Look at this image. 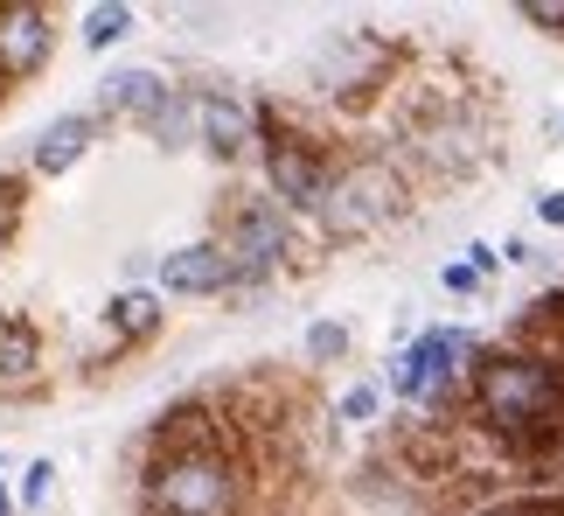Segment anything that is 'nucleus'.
Instances as JSON below:
<instances>
[{"instance_id":"f257e3e1","label":"nucleus","mask_w":564,"mask_h":516,"mask_svg":"<svg viewBox=\"0 0 564 516\" xmlns=\"http://www.w3.org/2000/svg\"><path fill=\"white\" fill-rule=\"evenodd\" d=\"M467 419L481 433L523 447L536 433L564 426V363L544 350H495L481 356V370L467 377Z\"/></svg>"},{"instance_id":"f03ea898","label":"nucleus","mask_w":564,"mask_h":516,"mask_svg":"<svg viewBox=\"0 0 564 516\" xmlns=\"http://www.w3.org/2000/svg\"><path fill=\"white\" fill-rule=\"evenodd\" d=\"M251 496L230 440H147L140 509L147 516H237Z\"/></svg>"},{"instance_id":"7ed1b4c3","label":"nucleus","mask_w":564,"mask_h":516,"mask_svg":"<svg viewBox=\"0 0 564 516\" xmlns=\"http://www.w3.org/2000/svg\"><path fill=\"white\" fill-rule=\"evenodd\" d=\"M404 209H411V189H404L398 168L383 154H349V161L328 168V189H321L314 217L328 238H370V230H383Z\"/></svg>"},{"instance_id":"20e7f679","label":"nucleus","mask_w":564,"mask_h":516,"mask_svg":"<svg viewBox=\"0 0 564 516\" xmlns=\"http://www.w3.org/2000/svg\"><path fill=\"white\" fill-rule=\"evenodd\" d=\"M258 168H265V196L286 209H300V217H314L321 189H328V154H321L314 133H300V126H286L272 112V105H258Z\"/></svg>"},{"instance_id":"39448f33","label":"nucleus","mask_w":564,"mask_h":516,"mask_svg":"<svg viewBox=\"0 0 564 516\" xmlns=\"http://www.w3.org/2000/svg\"><path fill=\"white\" fill-rule=\"evenodd\" d=\"M224 258H230V293H251L293 258V217L272 196H237L224 209Z\"/></svg>"},{"instance_id":"423d86ee","label":"nucleus","mask_w":564,"mask_h":516,"mask_svg":"<svg viewBox=\"0 0 564 516\" xmlns=\"http://www.w3.org/2000/svg\"><path fill=\"white\" fill-rule=\"evenodd\" d=\"M425 154L432 175H474V168L488 161V126L474 119V112H440V119H425L419 126V140H411Z\"/></svg>"},{"instance_id":"0eeeda50","label":"nucleus","mask_w":564,"mask_h":516,"mask_svg":"<svg viewBox=\"0 0 564 516\" xmlns=\"http://www.w3.org/2000/svg\"><path fill=\"white\" fill-rule=\"evenodd\" d=\"M56 50V14L50 8H0V84H21V77H35L42 63H50Z\"/></svg>"},{"instance_id":"6e6552de","label":"nucleus","mask_w":564,"mask_h":516,"mask_svg":"<svg viewBox=\"0 0 564 516\" xmlns=\"http://www.w3.org/2000/svg\"><path fill=\"white\" fill-rule=\"evenodd\" d=\"M195 140L209 147L216 161H237V154H251L258 147V112L237 92H195Z\"/></svg>"},{"instance_id":"1a4fd4ad","label":"nucleus","mask_w":564,"mask_h":516,"mask_svg":"<svg viewBox=\"0 0 564 516\" xmlns=\"http://www.w3.org/2000/svg\"><path fill=\"white\" fill-rule=\"evenodd\" d=\"M91 140H98V112H63V119H50L35 133V147H29V175H42V182L70 175V168L91 154Z\"/></svg>"},{"instance_id":"9d476101","label":"nucleus","mask_w":564,"mask_h":516,"mask_svg":"<svg viewBox=\"0 0 564 516\" xmlns=\"http://www.w3.org/2000/svg\"><path fill=\"white\" fill-rule=\"evenodd\" d=\"M161 287L167 293H182V300H203V293H230V258L216 238L203 245H175L161 258Z\"/></svg>"},{"instance_id":"9b49d317","label":"nucleus","mask_w":564,"mask_h":516,"mask_svg":"<svg viewBox=\"0 0 564 516\" xmlns=\"http://www.w3.org/2000/svg\"><path fill=\"white\" fill-rule=\"evenodd\" d=\"M167 92H175V84H167L161 71H147V63L112 71V77L98 84V119H133V126H147L167 105Z\"/></svg>"},{"instance_id":"f8f14e48","label":"nucleus","mask_w":564,"mask_h":516,"mask_svg":"<svg viewBox=\"0 0 564 516\" xmlns=\"http://www.w3.org/2000/svg\"><path fill=\"white\" fill-rule=\"evenodd\" d=\"M42 391V335L35 321L0 314V398H35Z\"/></svg>"},{"instance_id":"ddd939ff","label":"nucleus","mask_w":564,"mask_h":516,"mask_svg":"<svg viewBox=\"0 0 564 516\" xmlns=\"http://www.w3.org/2000/svg\"><path fill=\"white\" fill-rule=\"evenodd\" d=\"M105 329H112V342H147V335H161V293L126 287L112 308H105Z\"/></svg>"},{"instance_id":"4468645a","label":"nucleus","mask_w":564,"mask_h":516,"mask_svg":"<svg viewBox=\"0 0 564 516\" xmlns=\"http://www.w3.org/2000/svg\"><path fill=\"white\" fill-rule=\"evenodd\" d=\"M147 133H154V147L182 154V147L195 140V92H182V84H175V92H167V105H161L154 119H147Z\"/></svg>"},{"instance_id":"2eb2a0df","label":"nucleus","mask_w":564,"mask_h":516,"mask_svg":"<svg viewBox=\"0 0 564 516\" xmlns=\"http://www.w3.org/2000/svg\"><path fill=\"white\" fill-rule=\"evenodd\" d=\"M84 50H112L119 35H133V8L126 0H98V8H84Z\"/></svg>"},{"instance_id":"dca6fc26","label":"nucleus","mask_w":564,"mask_h":516,"mask_svg":"<svg viewBox=\"0 0 564 516\" xmlns=\"http://www.w3.org/2000/svg\"><path fill=\"white\" fill-rule=\"evenodd\" d=\"M335 419L341 426H377L383 419V384L370 377V384H349V391L335 398Z\"/></svg>"},{"instance_id":"f3484780","label":"nucleus","mask_w":564,"mask_h":516,"mask_svg":"<svg viewBox=\"0 0 564 516\" xmlns=\"http://www.w3.org/2000/svg\"><path fill=\"white\" fill-rule=\"evenodd\" d=\"M349 321H314V329H307V356H314V370H321V363H341V356H349Z\"/></svg>"},{"instance_id":"a211bd4d","label":"nucleus","mask_w":564,"mask_h":516,"mask_svg":"<svg viewBox=\"0 0 564 516\" xmlns=\"http://www.w3.org/2000/svg\"><path fill=\"white\" fill-rule=\"evenodd\" d=\"M50 488H56V461H29V467H21V509H42Z\"/></svg>"},{"instance_id":"6ab92c4d","label":"nucleus","mask_w":564,"mask_h":516,"mask_svg":"<svg viewBox=\"0 0 564 516\" xmlns=\"http://www.w3.org/2000/svg\"><path fill=\"white\" fill-rule=\"evenodd\" d=\"M14 230H21V182L0 175V251L14 245Z\"/></svg>"},{"instance_id":"aec40b11","label":"nucleus","mask_w":564,"mask_h":516,"mask_svg":"<svg viewBox=\"0 0 564 516\" xmlns=\"http://www.w3.org/2000/svg\"><path fill=\"white\" fill-rule=\"evenodd\" d=\"M516 14H523L530 29H544V35H564V0H523Z\"/></svg>"},{"instance_id":"412c9836","label":"nucleus","mask_w":564,"mask_h":516,"mask_svg":"<svg viewBox=\"0 0 564 516\" xmlns=\"http://www.w3.org/2000/svg\"><path fill=\"white\" fill-rule=\"evenodd\" d=\"M440 287H446L453 300H474V293H481V272H474L467 258H460V266H446V272H440Z\"/></svg>"},{"instance_id":"4be33fe9","label":"nucleus","mask_w":564,"mask_h":516,"mask_svg":"<svg viewBox=\"0 0 564 516\" xmlns=\"http://www.w3.org/2000/svg\"><path fill=\"white\" fill-rule=\"evenodd\" d=\"M536 217H544L551 230H564V189H544V196H536Z\"/></svg>"},{"instance_id":"5701e85b","label":"nucleus","mask_w":564,"mask_h":516,"mask_svg":"<svg viewBox=\"0 0 564 516\" xmlns=\"http://www.w3.org/2000/svg\"><path fill=\"white\" fill-rule=\"evenodd\" d=\"M467 266L481 272V279H495V266H502V251H495V245H467Z\"/></svg>"},{"instance_id":"b1692460","label":"nucleus","mask_w":564,"mask_h":516,"mask_svg":"<svg viewBox=\"0 0 564 516\" xmlns=\"http://www.w3.org/2000/svg\"><path fill=\"white\" fill-rule=\"evenodd\" d=\"M502 258H509V266H530L536 251H530V238H509V245H502Z\"/></svg>"},{"instance_id":"393cba45","label":"nucleus","mask_w":564,"mask_h":516,"mask_svg":"<svg viewBox=\"0 0 564 516\" xmlns=\"http://www.w3.org/2000/svg\"><path fill=\"white\" fill-rule=\"evenodd\" d=\"M460 516H509L502 503H481V509H460Z\"/></svg>"},{"instance_id":"a878e982","label":"nucleus","mask_w":564,"mask_h":516,"mask_svg":"<svg viewBox=\"0 0 564 516\" xmlns=\"http://www.w3.org/2000/svg\"><path fill=\"white\" fill-rule=\"evenodd\" d=\"M0 516H14V496H8V482H0Z\"/></svg>"},{"instance_id":"bb28decb","label":"nucleus","mask_w":564,"mask_h":516,"mask_svg":"<svg viewBox=\"0 0 564 516\" xmlns=\"http://www.w3.org/2000/svg\"><path fill=\"white\" fill-rule=\"evenodd\" d=\"M0 92H8V84H0Z\"/></svg>"}]
</instances>
